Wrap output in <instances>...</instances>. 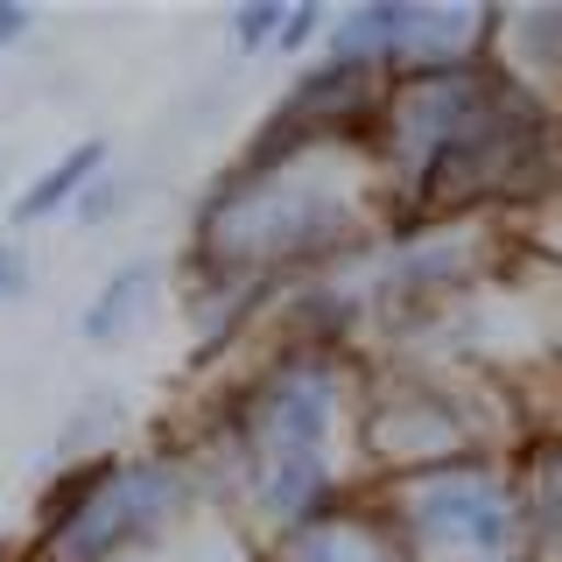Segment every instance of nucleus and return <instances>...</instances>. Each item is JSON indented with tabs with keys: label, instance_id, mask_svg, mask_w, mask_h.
Returning a JSON list of instances; mask_svg holds the SVG:
<instances>
[{
	"label": "nucleus",
	"instance_id": "obj_16",
	"mask_svg": "<svg viewBox=\"0 0 562 562\" xmlns=\"http://www.w3.org/2000/svg\"><path fill=\"white\" fill-rule=\"evenodd\" d=\"M0 198H8V176H0Z\"/></svg>",
	"mask_w": 562,
	"mask_h": 562
},
{
	"label": "nucleus",
	"instance_id": "obj_15",
	"mask_svg": "<svg viewBox=\"0 0 562 562\" xmlns=\"http://www.w3.org/2000/svg\"><path fill=\"white\" fill-rule=\"evenodd\" d=\"M162 549H169V541H162ZM162 549H155V555H140V562H162Z\"/></svg>",
	"mask_w": 562,
	"mask_h": 562
},
{
	"label": "nucleus",
	"instance_id": "obj_3",
	"mask_svg": "<svg viewBox=\"0 0 562 562\" xmlns=\"http://www.w3.org/2000/svg\"><path fill=\"white\" fill-rule=\"evenodd\" d=\"M380 140L401 190H415V198H485V190L520 183V169L541 155V113L499 70L457 64V70L386 85Z\"/></svg>",
	"mask_w": 562,
	"mask_h": 562
},
{
	"label": "nucleus",
	"instance_id": "obj_5",
	"mask_svg": "<svg viewBox=\"0 0 562 562\" xmlns=\"http://www.w3.org/2000/svg\"><path fill=\"white\" fill-rule=\"evenodd\" d=\"M380 506L408 562H520L527 499L492 464L457 457V464L401 471Z\"/></svg>",
	"mask_w": 562,
	"mask_h": 562
},
{
	"label": "nucleus",
	"instance_id": "obj_6",
	"mask_svg": "<svg viewBox=\"0 0 562 562\" xmlns=\"http://www.w3.org/2000/svg\"><path fill=\"white\" fill-rule=\"evenodd\" d=\"M260 562H408V549H401L386 506L338 499L330 514H316L303 527H289V535H274L268 549H260Z\"/></svg>",
	"mask_w": 562,
	"mask_h": 562
},
{
	"label": "nucleus",
	"instance_id": "obj_9",
	"mask_svg": "<svg viewBox=\"0 0 562 562\" xmlns=\"http://www.w3.org/2000/svg\"><path fill=\"white\" fill-rule=\"evenodd\" d=\"M281 0H246V8L225 14V35L246 49V57H274V35H281Z\"/></svg>",
	"mask_w": 562,
	"mask_h": 562
},
{
	"label": "nucleus",
	"instance_id": "obj_11",
	"mask_svg": "<svg viewBox=\"0 0 562 562\" xmlns=\"http://www.w3.org/2000/svg\"><path fill=\"white\" fill-rule=\"evenodd\" d=\"M324 29H330V8H316V0L289 8L281 14V35H274V57H316V49H324Z\"/></svg>",
	"mask_w": 562,
	"mask_h": 562
},
{
	"label": "nucleus",
	"instance_id": "obj_10",
	"mask_svg": "<svg viewBox=\"0 0 562 562\" xmlns=\"http://www.w3.org/2000/svg\"><path fill=\"white\" fill-rule=\"evenodd\" d=\"M127 204H134V183H127V169H105L99 183H92V190L78 198V211H70V218H78L85 233H105V225H113V218H120Z\"/></svg>",
	"mask_w": 562,
	"mask_h": 562
},
{
	"label": "nucleus",
	"instance_id": "obj_2",
	"mask_svg": "<svg viewBox=\"0 0 562 562\" xmlns=\"http://www.w3.org/2000/svg\"><path fill=\"white\" fill-rule=\"evenodd\" d=\"M366 204L359 176L345 169V140H281L260 127V140L218 176V190L198 211V260L204 289L233 295L246 310L254 295L303 289L316 281L324 260H338L345 246H359Z\"/></svg>",
	"mask_w": 562,
	"mask_h": 562
},
{
	"label": "nucleus",
	"instance_id": "obj_8",
	"mask_svg": "<svg viewBox=\"0 0 562 562\" xmlns=\"http://www.w3.org/2000/svg\"><path fill=\"white\" fill-rule=\"evenodd\" d=\"M105 169H113V140H105V134L70 140V148H64L49 169H35V176H29V190L14 198V225H49V218H70V211H78V198L99 183Z\"/></svg>",
	"mask_w": 562,
	"mask_h": 562
},
{
	"label": "nucleus",
	"instance_id": "obj_1",
	"mask_svg": "<svg viewBox=\"0 0 562 562\" xmlns=\"http://www.w3.org/2000/svg\"><path fill=\"white\" fill-rule=\"evenodd\" d=\"M359 373L338 345L281 338L233 394L211 408L190 443L211 506L246 520L260 541L289 535L351 499V450H359Z\"/></svg>",
	"mask_w": 562,
	"mask_h": 562
},
{
	"label": "nucleus",
	"instance_id": "obj_7",
	"mask_svg": "<svg viewBox=\"0 0 562 562\" xmlns=\"http://www.w3.org/2000/svg\"><path fill=\"white\" fill-rule=\"evenodd\" d=\"M155 303H162V260H127V268H113L92 289V303L78 310L85 345H127L155 316Z\"/></svg>",
	"mask_w": 562,
	"mask_h": 562
},
{
	"label": "nucleus",
	"instance_id": "obj_13",
	"mask_svg": "<svg viewBox=\"0 0 562 562\" xmlns=\"http://www.w3.org/2000/svg\"><path fill=\"white\" fill-rule=\"evenodd\" d=\"M29 29H35V8H29V0H0V57H8Z\"/></svg>",
	"mask_w": 562,
	"mask_h": 562
},
{
	"label": "nucleus",
	"instance_id": "obj_14",
	"mask_svg": "<svg viewBox=\"0 0 562 562\" xmlns=\"http://www.w3.org/2000/svg\"><path fill=\"white\" fill-rule=\"evenodd\" d=\"M0 562H49V555H43V549L29 541V549H14V555H0Z\"/></svg>",
	"mask_w": 562,
	"mask_h": 562
},
{
	"label": "nucleus",
	"instance_id": "obj_4",
	"mask_svg": "<svg viewBox=\"0 0 562 562\" xmlns=\"http://www.w3.org/2000/svg\"><path fill=\"white\" fill-rule=\"evenodd\" d=\"M204 514L218 506H211L190 443L92 450L49 485L43 514H35V549L49 562H140Z\"/></svg>",
	"mask_w": 562,
	"mask_h": 562
},
{
	"label": "nucleus",
	"instance_id": "obj_12",
	"mask_svg": "<svg viewBox=\"0 0 562 562\" xmlns=\"http://www.w3.org/2000/svg\"><path fill=\"white\" fill-rule=\"evenodd\" d=\"M29 289V246L22 239H0V310Z\"/></svg>",
	"mask_w": 562,
	"mask_h": 562
}]
</instances>
